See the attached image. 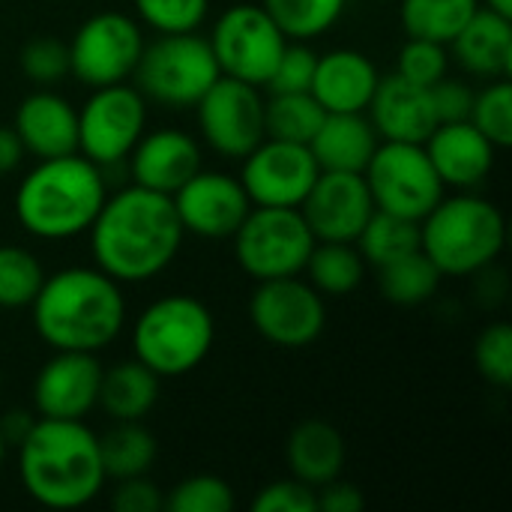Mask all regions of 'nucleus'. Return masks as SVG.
Segmentation results:
<instances>
[{"label": "nucleus", "mask_w": 512, "mask_h": 512, "mask_svg": "<svg viewBox=\"0 0 512 512\" xmlns=\"http://www.w3.org/2000/svg\"><path fill=\"white\" fill-rule=\"evenodd\" d=\"M87 234L96 267L120 285L156 279L186 237L171 195L135 183L105 198Z\"/></svg>", "instance_id": "nucleus-1"}, {"label": "nucleus", "mask_w": 512, "mask_h": 512, "mask_svg": "<svg viewBox=\"0 0 512 512\" xmlns=\"http://www.w3.org/2000/svg\"><path fill=\"white\" fill-rule=\"evenodd\" d=\"M30 309L33 327L51 351L99 354L126 324L120 282L99 267H66L45 276Z\"/></svg>", "instance_id": "nucleus-2"}, {"label": "nucleus", "mask_w": 512, "mask_h": 512, "mask_svg": "<svg viewBox=\"0 0 512 512\" xmlns=\"http://www.w3.org/2000/svg\"><path fill=\"white\" fill-rule=\"evenodd\" d=\"M18 477L24 492L48 510H78L105 486L99 435L81 420L36 417L18 444Z\"/></svg>", "instance_id": "nucleus-3"}, {"label": "nucleus", "mask_w": 512, "mask_h": 512, "mask_svg": "<svg viewBox=\"0 0 512 512\" xmlns=\"http://www.w3.org/2000/svg\"><path fill=\"white\" fill-rule=\"evenodd\" d=\"M108 198L102 168L81 153L39 159L18 183L15 219L39 240H72L87 234Z\"/></svg>", "instance_id": "nucleus-4"}, {"label": "nucleus", "mask_w": 512, "mask_h": 512, "mask_svg": "<svg viewBox=\"0 0 512 512\" xmlns=\"http://www.w3.org/2000/svg\"><path fill=\"white\" fill-rule=\"evenodd\" d=\"M507 243L501 210L477 195L441 198L420 222V249L441 276H474L489 270Z\"/></svg>", "instance_id": "nucleus-5"}, {"label": "nucleus", "mask_w": 512, "mask_h": 512, "mask_svg": "<svg viewBox=\"0 0 512 512\" xmlns=\"http://www.w3.org/2000/svg\"><path fill=\"white\" fill-rule=\"evenodd\" d=\"M213 339V315L192 294L159 297L138 315L132 327L135 360H141L159 378H180L195 372L207 360Z\"/></svg>", "instance_id": "nucleus-6"}, {"label": "nucleus", "mask_w": 512, "mask_h": 512, "mask_svg": "<svg viewBox=\"0 0 512 512\" xmlns=\"http://www.w3.org/2000/svg\"><path fill=\"white\" fill-rule=\"evenodd\" d=\"M138 93L165 108H192L222 75L213 48L204 36L192 33H159L135 66Z\"/></svg>", "instance_id": "nucleus-7"}, {"label": "nucleus", "mask_w": 512, "mask_h": 512, "mask_svg": "<svg viewBox=\"0 0 512 512\" xmlns=\"http://www.w3.org/2000/svg\"><path fill=\"white\" fill-rule=\"evenodd\" d=\"M231 240L240 270L255 282L303 273L315 246L300 207H252Z\"/></svg>", "instance_id": "nucleus-8"}, {"label": "nucleus", "mask_w": 512, "mask_h": 512, "mask_svg": "<svg viewBox=\"0 0 512 512\" xmlns=\"http://www.w3.org/2000/svg\"><path fill=\"white\" fill-rule=\"evenodd\" d=\"M363 177L375 210L411 222H423L426 213L444 198V183L423 144L381 141Z\"/></svg>", "instance_id": "nucleus-9"}, {"label": "nucleus", "mask_w": 512, "mask_h": 512, "mask_svg": "<svg viewBox=\"0 0 512 512\" xmlns=\"http://www.w3.org/2000/svg\"><path fill=\"white\" fill-rule=\"evenodd\" d=\"M207 42L222 75L264 87L288 45V36L276 27L264 6L237 3L219 15Z\"/></svg>", "instance_id": "nucleus-10"}, {"label": "nucleus", "mask_w": 512, "mask_h": 512, "mask_svg": "<svg viewBox=\"0 0 512 512\" xmlns=\"http://www.w3.org/2000/svg\"><path fill=\"white\" fill-rule=\"evenodd\" d=\"M147 126V99L138 87H96L78 111V153L99 168L123 162Z\"/></svg>", "instance_id": "nucleus-11"}, {"label": "nucleus", "mask_w": 512, "mask_h": 512, "mask_svg": "<svg viewBox=\"0 0 512 512\" xmlns=\"http://www.w3.org/2000/svg\"><path fill=\"white\" fill-rule=\"evenodd\" d=\"M69 45V75L87 87L123 84L132 78L138 57L144 51L141 27L123 12L90 15L72 36Z\"/></svg>", "instance_id": "nucleus-12"}, {"label": "nucleus", "mask_w": 512, "mask_h": 512, "mask_svg": "<svg viewBox=\"0 0 512 512\" xmlns=\"http://www.w3.org/2000/svg\"><path fill=\"white\" fill-rule=\"evenodd\" d=\"M249 321L261 339L276 348H306L312 345L327 324L324 297L297 276L264 279L258 282L249 300Z\"/></svg>", "instance_id": "nucleus-13"}, {"label": "nucleus", "mask_w": 512, "mask_h": 512, "mask_svg": "<svg viewBox=\"0 0 512 512\" xmlns=\"http://www.w3.org/2000/svg\"><path fill=\"white\" fill-rule=\"evenodd\" d=\"M198 126L210 150L228 159L252 153L264 135V99L258 87L219 75L213 87L198 99Z\"/></svg>", "instance_id": "nucleus-14"}, {"label": "nucleus", "mask_w": 512, "mask_h": 512, "mask_svg": "<svg viewBox=\"0 0 512 512\" xmlns=\"http://www.w3.org/2000/svg\"><path fill=\"white\" fill-rule=\"evenodd\" d=\"M321 168L309 144L264 138L243 156L240 183L252 207H300Z\"/></svg>", "instance_id": "nucleus-15"}, {"label": "nucleus", "mask_w": 512, "mask_h": 512, "mask_svg": "<svg viewBox=\"0 0 512 512\" xmlns=\"http://www.w3.org/2000/svg\"><path fill=\"white\" fill-rule=\"evenodd\" d=\"M171 201H174L183 231L204 237V240L234 237V231L252 210V201H249L240 177H228L219 171L192 174L171 195Z\"/></svg>", "instance_id": "nucleus-16"}, {"label": "nucleus", "mask_w": 512, "mask_h": 512, "mask_svg": "<svg viewBox=\"0 0 512 512\" xmlns=\"http://www.w3.org/2000/svg\"><path fill=\"white\" fill-rule=\"evenodd\" d=\"M300 213L315 240L354 243L372 219L375 201L369 195L363 174L321 171L309 195L303 198Z\"/></svg>", "instance_id": "nucleus-17"}, {"label": "nucleus", "mask_w": 512, "mask_h": 512, "mask_svg": "<svg viewBox=\"0 0 512 512\" xmlns=\"http://www.w3.org/2000/svg\"><path fill=\"white\" fill-rule=\"evenodd\" d=\"M102 363L87 351H54L33 381V408L48 420H84L99 402Z\"/></svg>", "instance_id": "nucleus-18"}, {"label": "nucleus", "mask_w": 512, "mask_h": 512, "mask_svg": "<svg viewBox=\"0 0 512 512\" xmlns=\"http://www.w3.org/2000/svg\"><path fill=\"white\" fill-rule=\"evenodd\" d=\"M366 111L381 141L423 144L438 126L429 87L411 84L402 75L378 78V87Z\"/></svg>", "instance_id": "nucleus-19"}, {"label": "nucleus", "mask_w": 512, "mask_h": 512, "mask_svg": "<svg viewBox=\"0 0 512 512\" xmlns=\"http://www.w3.org/2000/svg\"><path fill=\"white\" fill-rule=\"evenodd\" d=\"M126 159L132 168V183L162 195H174L192 174L201 171V147L180 129L144 132Z\"/></svg>", "instance_id": "nucleus-20"}, {"label": "nucleus", "mask_w": 512, "mask_h": 512, "mask_svg": "<svg viewBox=\"0 0 512 512\" xmlns=\"http://www.w3.org/2000/svg\"><path fill=\"white\" fill-rule=\"evenodd\" d=\"M423 147L441 183L456 189L480 186L495 168V150H498L471 120L438 123L432 135L423 141Z\"/></svg>", "instance_id": "nucleus-21"}, {"label": "nucleus", "mask_w": 512, "mask_h": 512, "mask_svg": "<svg viewBox=\"0 0 512 512\" xmlns=\"http://www.w3.org/2000/svg\"><path fill=\"white\" fill-rule=\"evenodd\" d=\"M12 126L24 144V153H33L36 159L78 153V111L51 90L27 93Z\"/></svg>", "instance_id": "nucleus-22"}, {"label": "nucleus", "mask_w": 512, "mask_h": 512, "mask_svg": "<svg viewBox=\"0 0 512 512\" xmlns=\"http://www.w3.org/2000/svg\"><path fill=\"white\" fill-rule=\"evenodd\" d=\"M375 63L354 48H336L318 57L309 93L324 111H366L378 87Z\"/></svg>", "instance_id": "nucleus-23"}, {"label": "nucleus", "mask_w": 512, "mask_h": 512, "mask_svg": "<svg viewBox=\"0 0 512 512\" xmlns=\"http://www.w3.org/2000/svg\"><path fill=\"white\" fill-rule=\"evenodd\" d=\"M459 66L477 78L501 81L512 75V18L480 6L447 45Z\"/></svg>", "instance_id": "nucleus-24"}, {"label": "nucleus", "mask_w": 512, "mask_h": 512, "mask_svg": "<svg viewBox=\"0 0 512 512\" xmlns=\"http://www.w3.org/2000/svg\"><path fill=\"white\" fill-rule=\"evenodd\" d=\"M381 138L369 123L366 111H327L309 150L321 171L363 174Z\"/></svg>", "instance_id": "nucleus-25"}, {"label": "nucleus", "mask_w": 512, "mask_h": 512, "mask_svg": "<svg viewBox=\"0 0 512 512\" xmlns=\"http://www.w3.org/2000/svg\"><path fill=\"white\" fill-rule=\"evenodd\" d=\"M288 471L294 480L321 489L336 480L345 465V438L324 420H303L285 444Z\"/></svg>", "instance_id": "nucleus-26"}, {"label": "nucleus", "mask_w": 512, "mask_h": 512, "mask_svg": "<svg viewBox=\"0 0 512 512\" xmlns=\"http://www.w3.org/2000/svg\"><path fill=\"white\" fill-rule=\"evenodd\" d=\"M159 375L150 372L141 360H123L111 369H102L99 408L114 423H138L159 402Z\"/></svg>", "instance_id": "nucleus-27"}, {"label": "nucleus", "mask_w": 512, "mask_h": 512, "mask_svg": "<svg viewBox=\"0 0 512 512\" xmlns=\"http://www.w3.org/2000/svg\"><path fill=\"white\" fill-rule=\"evenodd\" d=\"M303 273L321 297H345L360 288L366 276V261L354 243L315 240Z\"/></svg>", "instance_id": "nucleus-28"}, {"label": "nucleus", "mask_w": 512, "mask_h": 512, "mask_svg": "<svg viewBox=\"0 0 512 512\" xmlns=\"http://www.w3.org/2000/svg\"><path fill=\"white\" fill-rule=\"evenodd\" d=\"M99 456L105 477L129 480L144 477L156 462V438L138 423H114L105 435H99Z\"/></svg>", "instance_id": "nucleus-29"}, {"label": "nucleus", "mask_w": 512, "mask_h": 512, "mask_svg": "<svg viewBox=\"0 0 512 512\" xmlns=\"http://www.w3.org/2000/svg\"><path fill=\"white\" fill-rule=\"evenodd\" d=\"M441 270L429 261L423 249L378 267V288L393 306H423L435 297L441 285Z\"/></svg>", "instance_id": "nucleus-30"}, {"label": "nucleus", "mask_w": 512, "mask_h": 512, "mask_svg": "<svg viewBox=\"0 0 512 512\" xmlns=\"http://www.w3.org/2000/svg\"><path fill=\"white\" fill-rule=\"evenodd\" d=\"M477 9L480 0H402L399 18L408 36L450 45Z\"/></svg>", "instance_id": "nucleus-31"}, {"label": "nucleus", "mask_w": 512, "mask_h": 512, "mask_svg": "<svg viewBox=\"0 0 512 512\" xmlns=\"http://www.w3.org/2000/svg\"><path fill=\"white\" fill-rule=\"evenodd\" d=\"M354 246L360 249L366 264L384 267V264L420 249V222L375 210L372 219L366 222V228L360 231V237L354 240Z\"/></svg>", "instance_id": "nucleus-32"}, {"label": "nucleus", "mask_w": 512, "mask_h": 512, "mask_svg": "<svg viewBox=\"0 0 512 512\" xmlns=\"http://www.w3.org/2000/svg\"><path fill=\"white\" fill-rule=\"evenodd\" d=\"M324 108L312 93H273L264 102V135L294 144H309L324 120Z\"/></svg>", "instance_id": "nucleus-33"}, {"label": "nucleus", "mask_w": 512, "mask_h": 512, "mask_svg": "<svg viewBox=\"0 0 512 512\" xmlns=\"http://www.w3.org/2000/svg\"><path fill=\"white\" fill-rule=\"evenodd\" d=\"M345 3L348 0H261L264 12L294 42H309L327 33L342 18Z\"/></svg>", "instance_id": "nucleus-34"}, {"label": "nucleus", "mask_w": 512, "mask_h": 512, "mask_svg": "<svg viewBox=\"0 0 512 512\" xmlns=\"http://www.w3.org/2000/svg\"><path fill=\"white\" fill-rule=\"evenodd\" d=\"M45 282L42 264L21 246H0V309H27Z\"/></svg>", "instance_id": "nucleus-35"}, {"label": "nucleus", "mask_w": 512, "mask_h": 512, "mask_svg": "<svg viewBox=\"0 0 512 512\" xmlns=\"http://www.w3.org/2000/svg\"><path fill=\"white\" fill-rule=\"evenodd\" d=\"M498 150L512 144V84L510 78L492 81L486 90L474 93L468 117Z\"/></svg>", "instance_id": "nucleus-36"}, {"label": "nucleus", "mask_w": 512, "mask_h": 512, "mask_svg": "<svg viewBox=\"0 0 512 512\" xmlns=\"http://www.w3.org/2000/svg\"><path fill=\"white\" fill-rule=\"evenodd\" d=\"M234 507H237L234 489L213 474H195L177 483L165 498L168 512H231Z\"/></svg>", "instance_id": "nucleus-37"}, {"label": "nucleus", "mask_w": 512, "mask_h": 512, "mask_svg": "<svg viewBox=\"0 0 512 512\" xmlns=\"http://www.w3.org/2000/svg\"><path fill=\"white\" fill-rule=\"evenodd\" d=\"M135 9L156 33H192L204 24L210 0H135Z\"/></svg>", "instance_id": "nucleus-38"}, {"label": "nucleus", "mask_w": 512, "mask_h": 512, "mask_svg": "<svg viewBox=\"0 0 512 512\" xmlns=\"http://www.w3.org/2000/svg\"><path fill=\"white\" fill-rule=\"evenodd\" d=\"M447 66H450L447 45L432 42V39H414V36H408V42L399 51V69H396V75H402L411 84L432 87V84H438L447 75Z\"/></svg>", "instance_id": "nucleus-39"}, {"label": "nucleus", "mask_w": 512, "mask_h": 512, "mask_svg": "<svg viewBox=\"0 0 512 512\" xmlns=\"http://www.w3.org/2000/svg\"><path fill=\"white\" fill-rule=\"evenodd\" d=\"M18 63H21V72L27 81L39 84V87H51L69 75V45L60 39H51V36L30 39L21 48Z\"/></svg>", "instance_id": "nucleus-40"}, {"label": "nucleus", "mask_w": 512, "mask_h": 512, "mask_svg": "<svg viewBox=\"0 0 512 512\" xmlns=\"http://www.w3.org/2000/svg\"><path fill=\"white\" fill-rule=\"evenodd\" d=\"M474 363L480 375L495 387L512 384V330L507 324H492L477 336Z\"/></svg>", "instance_id": "nucleus-41"}, {"label": "nucleus", "mask_w": 512, "mask_h": 512, "mask_svg": "<svg viewBox=\"0 0 512 512\" xmlns=\"http://www.w3.org/2000/svg\"><path fill=\"white\" fill-rule=\"evenodd\" d=\"M315 66H318V54L306 45V42H294L288 39L270 81L264 84L270 93H309L312 78H315Z\"/></svg>", "instance_id": "nucleus-42"}, {"label": "nucleus", "mask_w": 512, "mask_h": 512, "mask_svg": "<svg viewBox=\"0 0 512 512\" xmlns=\"http://www.w3.org/2000/svg\"><path fill=\"white\" fill-rule=\"evenodd\" d=\"M255 512H318V498L315 489L288 477L264 486L258 498L252 501Z\"/></svg>", "instance_id": "nucleus-43"}, {"label": "nucleus", "mask_w": 512, "mask_h": 512, "mask_svg": "<svg viewBox=\"0 0 512 512\" xmlns=\"http://www.w3.org/2000/svg\"><path fill=\"white\" fill-rule=\"evenodd\" d=\"M429 93H432V105H435L438 123H456V120H468L471 117L474 90L465 81H456V78L444 75L438 84L429 87Z\"/></svg>", "instance_id": "nucleus-44"}, {"label": "nucleus", "mask_w": 512, "mask_h": 512, "mask_svg": "<svg viewBox=\"0 0 512 512\" xmlns=\"http://www.w3.org/2000/svg\"><path fill=\"white\" fill-rule=\"evenodd\" d=\"M111 507L117 512H159L165 510V498L156 483L144 477L117 480V489L111 495Z\"/></svg>", "instance_id": "nucleus-45"}, {"label": "nucleus", "mask_w": 512, "mask_h": 512, "mask_svg": "<svg viewBox=\"0 0 512 512\" xmlns=\"http://www.w3.org/2000/svg\"><path fill=\"white\" fill-rule=\"evenodd\" d=\"M315 498H318L321 512H360L366 507V498L360 495V489L354 483H342L339 477L315 489Z\"/></svg>", "instance_id": "nucleus-46"}, {"label": "nucleus", "mask_w": 512, "mask_h": 512, "mask_svg": "<svg viewBox=\"0 0 512 512\" xmlns=\"http://www.w3.org/2000/svg\"><path fill=\"white\" fill-rule=\"evenodd\" d=\"M24 144L15 132V126H3L0 123V174H9L21 165L24 159Z\"/></svg>", "instance_id": "nucleus-47"}, {"label": "nucleus", "mask_w": 512, "mask_h": 512, "mask_svg": "<svg viewBox=\"0 0 512 512\" xmlns=\"http://www.w3.org/2000/svg\"><path fill=\"white\" fill-rule=\"evenodd\" d=\"M33 423H36V417L27 414V411H12V414H6V417L0 420V429H3L6 444H9V447H18V444L24 441V435L30 432Z\"/></svg>", "instance_id": "nucleus-48"}, {"label": "nucleus", "mask_w": 512, "mask_h": 512, "mask_svg": "<svg viewBox=\"0 0 512 512\" xmlns=\"http://www.w3.org/2000/svg\"><path fill=\"white\" fill-rule=\"evenodd\" d=\"M480 6H486V9H492V12H501V15L512 18V0H480Z\"/></svg>", "instance_id": "nucleus-49"}, {"label": "nucleus", "mask_w": 512, "mask_h": 512, "mask_svg": "<svg viewBox=\"0 0 512 512\" xmlns=\"http://www.w3.org/2000/svg\"><path fill=\"white\" fill-rule=\"evenodd\" d=\"M6 450H9V444H6V438H3V429H0V465H3V459H6Z\"/></svg>", "instance_id": "nucleus-50"}, {"label": "nucleus", "mask_w": 512, "mask_h": 512, "mask_svg": "<svg viewBox=\"0 0 512 512\" xmlns=\"http://www.w3.org/2000/svg\"><path fill=\"white\" fill-rule=\"evenodd\" d=\"M0 387H3V381H0Z\"/></svg>", "instance_id": "nucleus-51"}]
</instances>
